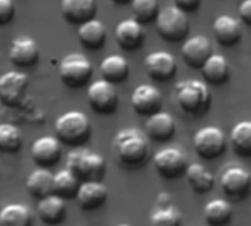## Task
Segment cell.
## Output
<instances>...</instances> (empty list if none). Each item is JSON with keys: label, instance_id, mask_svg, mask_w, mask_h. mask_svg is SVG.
<instances>
[{"label": "cell", "instance_id": "cell-3", "mask_svg": "<svg viewBox=\"0 0 251 226\" xmlns=\"http://www.w3.org/2000/svg\"><path fill=\"white\" fill-rule=\"evenodd\" d=\"M175 96L181 109L194 116L204 113L210 104L209 87L199 79H184L178 82L175 85Z\"/></svg>", "mask_w": 251, "mask_h": 226}, {"label": "cell", "instance_id": "cell-1", "mask_svg": "<svg viewBox=\"0 0 251 226\" xmlns=\"http://www.w3.org/2000/svg\"><path fill=\"white\" fill-rule=\"evenodd\" d=\"M113 151L124 168H141L149 156L146 135L138 128H125L116 134L113 140Z\"/></svg>", "mask_w": 251, "mask_h": 226}, {"label": "cell", "instance_id": "cell-30", "mask_svg": "<svg viewBox=\"0 0 251 226\" xmlns=\"http://www.w3.org/2000/svg\"><path fill=\"white\" fill-rule=\"evenodd\" d=\"M231 143L238 156H251V121H241L231 131Z\"/></svg>", "mask_w": 251, "mask_h": 226}, {"label": "cell", "instance_id": "cell-21", "mask_svg": "<svg viewBox=\"0 0 251 226\" xmlns=\"http://www.w3.org/2000/svg\"><path fill=\"white\" fill-rule=\"evenodd\" d=\"M213 32L216 40L226 47L235 46L241 40V25L240 21L229 15L218 16L213 21Z\"/></svg>", "mask_w": 251, "mask_h": 226}, {"label": "cell", "instance_id": "cell-28", "mask_svg": "<svg viewBox=\"0 0 251 226\" xmlns=\"http://www.w3.org/2000/svg\"><path fill=\"white\" fill-rule=\"evenodd\" d=\"M32 215L28 206L10 203L0 210V226H31Z\"/></svg>", "mask_w": 251, "mask_h": 226}, {"label": "cell", "instance_id": "cell-20", "mask_svg": "<svg viewBox=\"0 0 251 226\" xmlns=\"http://www.w3.org/2000/svg\"><path fill=\"white\" fill-rule=\"evenodd\" d=\"M31 154L38 165L50 166L60 157V141L51 135L40 137L31 146Z\"/></svg>", "mask_w": 251, "mask_h": 226}, {"label": "cell", "instance_id": "cell-16", "mask_svg": "<svg viewBox=\"0 0 251 226\" xmlns=\"http://www.w3.org/2000/svg\"><path fill=\"white\" fill-rule=\"evenodd\" d=\"M38 44L31 37L22 35L12 41L9 47V57L16 66H31L38 60Z\"/></svg>", "mask_w": 251, "mask_h": 226}, {"label": "cell", "instance_id": "cell-8", "mask_svg": "<svg viewBox=\"0 0 251 226\" xmlns=\"http://www.w3.org/2000/svg\"><path fill=\"white\" fill-rule=\"evenodd\" d=\"M87 99L91 109L100 115H110L118 107L116 88L106 79H97L90 84L87 90Z\"/></svg>", "mask_w": 251, "mask_h": 226}, {"label": "cell", "instance_id": "cell-5", "mask_svg": "<svg viewBox=\"0 0 251 226\" xmlns=\"http://www.w3.org/2000/svg\"><path fill=\"white\" fill-rule=\"evenodd\" d=\"M156 29L166 41L176 43L184 40L190 29L187 13L175 4L165 6L156 18Z\"/></svg>", "mask_w": 251, "mask_h": 226}, {"label": "cell", "instance_id": "cell-29", "mask_svg": "<svg viewBox=\"0 0 251 226\" xmlns=\"http://www.w3.org/2000/svg\"><path fill=\"white\" fill-rule=\"evenodd\" d=\"M232 216V206L222 199H215L204 206V219L212 226H225Z\"/></svg>", "mask_w": 251, "mask_h": 226}, {"label": "cell", "instance_id": "cell-34", "mask_svg": "<svg viewBox=\"0 0 251 226\" xmlns=\"http://www.w3.org/2000/svg\"><path fill=\"white\" fill-rule=\"evenodd\" d=\"M22 144L21 131L12 124H0V150L16 151Z\"/></svg>", "mask_w": 251, "mask_h": 226}, {"label": "cell", "instance_id": "cell-4", "mask_svg": "<svg viewBox=\"0 0 251 226\" xmlns=\"http://www.w3.org/2000/svg\"><path fill=\"white\" fill-rule=\"evenodd\" d=\"M90 119L84 112L69 110L57 118L54 122V131L57 140L69 146H79L90 137Z\"/></svg>", "mask_w": 251, "mask_h": 226}, {"label": "cell", "instance_id": "cell-32", "mask_svg": "<svg viewBox=\"0 0 251 226\" xmlns=\"http://www.w3.org/2000/svg\"><path fill=\"white\" fill-rule=\"evenodd\" d=\"M182 225V215L175 206L157 207L151 218L150 226H181Z\"/></svg>", "mask_w": 251, "mask_h": 226}, {"label": "cell", "instance_id": "cell-37", "mask_svg": "<svg viewBox=\"0 0 251 226\" xmlns=\"http://www.w3.org/2000/svg\"><path fill=\"white\" fill-rule=\"evenodd\" d=\"M240 16H241V19L246 22V24H249L251 25V0H244L241 4H240Z\"/></svg>", "mask_w": 251, "mask_h": 226}, {"label": "cell", "instance_id": "cell-38", "mask_svg": "<svg viewBox=\"0 0 251 226\" xmlns=\"http://www.w3.org/2000/svg\"><path fill=\"white\" fill-rule=\"evenodd\" d=\"M116 226H131V225H126V224H121V225H116Z\"/></svg>", "mask_w": 251, "mask_h": 226}, {"label": "cell", "instance_id": "cell-19", "mask_svg": "<svg viewBox=\"0 0 251 226\" xmlns=\"http://www.w3.org/2000/svg\"><path fill=\"white\" fill-rule=\"evenodd\" d=\"M146 134L159 143L168 141L175 134V121L168 112H157L149 116L146 122Z\"/></svg>", "mask_w": 251, "mask_h": 226}, {"label": "cell", "instance_id": "cell-17", "mask_svg": "<svg viewBox=\"0 0 251 226\" xmlns=\"http://www.w3.org/2000/svg\"><path fill=\"white\" fill-rule=\"evenodd\" d=\"M107 187L101 181H85L81 182L76 191L78 204L85 210H94L104 204L107 200Z\"/></svg>", "mask_w": 251, "mask_h": 226}, {"label": "cell", "instance_id": "cell-33", "mask_svg": "<svg viewBox=\"0 0 251 226\" xmlns=\"http://www.w3.org/2000/svg\"><path fill=\"white\" fill-rule=\"evenodd\" d=\"M134 19L141 25L149 24L159 15V3L156 0H134L131 3Z\"/></svg>", "mask_w": 251, "mask_h": 226}, {"label": "cell", "instance_id": "cell-27", "mask_svg": "<svg viewBox=\"0 0 251 226\" xmlns=\"http://www.w3.org/2000/svg\"><path fill=\"white\" fill-rule=\"evenodd\" d=\"M185 176H187V181L191 185V188L196 193H200V194H204V193L210 191L213 184H215L213 174L206 166H203L200 163L188 165Z\"/></svg>", "mask_w": 251, "mask_h": 226}, {"label": "cell", "instance_id": "cell-15", "mask_svg": "<svg viewBox=\"0 0 251 226\" xmlns=\"http://www.w3.org/2000/svg\"><path fill=\"white\" fill-rule=\"evenodd\" d=\"M115 37L118 44L128 51L137 50L141 47L143 41H144V28L143 25L135 21L134 18H128L124 19L118 24L116 29H115Z\"/></svg>", "mask_w": 251, "mask_h": 226}, {"label": "cell", "instance_id": "cell-7", "mask_svg": "<svg viewBox=\"0 0 251 226\" xmlns=\"http://www.w3.org/2000/svg\"><path fill=\"white\" fill-rule=\"evenodd\" d=\"M226 147L225 132L219 126H203L194 135V149L203 159L219 157Z\"/></svg>", "mask_w": 251, "mask_h": 226}, {"label": "cell", "instance_id": "cell-9", "mask_svg": "<svg viewBox=\"0 0 251 226\" xmlns=\"http://www.w3.org/2000/svg\"><path fill=\"white\" fill-rule=\"evenodd\" d=\"M156 171L168 179H175L187 172L188 162L185 153L178 147H166L153 157Z\"/></svg>", "mask_w": 251, "mask_h": 226}, {"label": "cell", "instance_id": "cell-26", "mask_svg": "<svg viewBox=\"0 0 251 226\" xmlns=\"http://www.w3.org/2000/svg\"><path fill=\"white\" fill-rule=\"evenodd\" d=\"M53 179L54 175L49 169L38 168L29 174L26 179V188L32 196L44 199L53 194Z\"/></svg>", "mask_w": 251, "mask_h": 226}, {"label": "cell", "instance_id": "cell-18", "mask_svg": "<svg viewBox=\"0 0 251 226\" xmlns=\"http://www.w3.org/2000/svg\"><path fill=\"white\" fill-rule=\"evenodd\" d=\"M62 15L71 24H85L94 19L97 4L94 0H63L60 4Z\"/></svg>", "mask_w": 251, "mask_h": 226}, {"label": "cell", "instance_id": "cell-11", "mask_svg": "<svg viewBox=\"0 0 251 226\" xmlns=\"http://www.w3.org/2000/svg\"><path fill=\"white\" fill-rule=\"evenodd\" d=\"M26 87L28 76L24 72L9 71L0 75V99L9 106H13L22 100Z\"/></svg>", "mask_w": 251, "mask_h": 226}, {"label": "cell", "instance_id": "cell-25", "mask_svg": "<svg viewBox=\"0 0 251 226\" xmlns=\"http://www.w3.org/2000/svg\"><path fill=\"white\" fill-rule=\"evenodd\" d=\"M78 38L87 49H100L106 41L104 24L99 19H91L78 28Z\"/></svg>", "mask_w": 251, "mask_h": 226}, {"label": "cell", "instance_id": "cell-13", "mask_svg": "<svg viewBox=\"0 0 251 226\" xmlns=\"http://www.w3.org/2000/svg\"><path fill=\"white\" fill-rule=\"evenodd\" d=\"M221 185L229 197L243 199L249 194L251 188L250 172L240 166L228 168L221 176Z\"/></svg>", "mask_w": 251, "mask_h": 226}, {"label": "cell", "instance_id": "cell-31", "mask_svg": "<svg viewBox=\"0 0 251 226\" xmlns=\"http://www.w3.org/2000/svg\"><path fill=\"white\" fill-rule=\"evenodd\" d=\"M79 185H81V181L74 172H71L69 169H62L57 174H54L53 194H56L62 199L72 197V196H76Z\"/></svg>", "mask_w": 251, "mask_h": 226}, {"label": "cell", "instance_id": "cell-6", "mask_svg": "<svg viewBox=\"0 0 251 226\" xmlns=\"http://www.w3.org/2000/svg\"><path fill=\"white\" fill-rule=\"evenodd\" d=\"M93 74V65L87 56L81 53L66 54L59 65V76L65 85L71 88H79L85 85Z\"/></svg>", "mask_w": 251, "mask_h": 226}, {"label": "cell", "instance_id": "cell-12", "mask_svg": "<svg viewBox=\"0 0 251 226\" xmlns=\"http://www.w3.org/2000/svg\"><path fill=\"white\" fill-rule=\"evenodd\" d=\"M181 53H182V59L184 62L191 66V68H203V65L207 62V59L213 54L212 53V44H210V40L206 37V35H194V37H190L182 49H181Z\"/></svg>", "mask_w": 251, "mask_h": 226}, {"label": "cell", "instance_id": "cell-14", "mask_svg": "<svg viewBox=\"0 0 251 226\" xmlns=\"http://www.w3.org/2000/svg\"><path fill=\"white\" fill-rule=\"evenodd\" d=\"M146 71L156 81H168L176 72V60L169 51H153L144 60Z\"/></svg>", "mask_w": 251, "mask_h": 226}, {"label": "cell", "instance_id": "cell-24", "mask_svg": "<svg viewBox=\"0 0 251 226\" xmlns=\"http://www.w3.org/2000/svg\"><path fill=\"white\" fill-rule=\"evenodd\" d=\"M100 72L103 79L115 84L122 82L129 74V65L126 59L121 54H109L100 63Z\"/></svg>", "mask_w": 251, "mask_h": 226}, {"label": "cell", "instance_id": "cell-23", "mask_svg": "<svg viewBox=\"0 0 251 226\" xmlns=\"http://www.w3.org/2000/svg\"><path fill=\"white\" fill-rule=\"evenodd\" d=\"M204 79L213 85H221L229 78V63L224 54L213 53L201 68Z\"/></svg>", "mask_w": 251, "mask_h": 226}, {"label": "cell", "instance_id": "cell-2", "mask_svg": "<svg viewBox=\"0 0 251 226\" xmlns=\"http://www.w3.org/2000/svg\"><path fill=\"white\" fill-rule=\"evenodd\" d=\"M66 165L79 181H100L106 172V160L101 154L88 149H75L66 157Z\"/></svg>", "mask_w": 251, "mask_h": 226}, {"label": "cell", "instance_id": "cell-36", "mask_svg": "<svg viewBox=\"0 0 251 226\" xmlns=\"http://www.w3.org/2000/svg\"><path fill=\"white\" fill-rule=\"evenodd\" d=\"M175 6H178L182 12L187 13V12H194L200 6V1L199 0H176Z\"/></svg>", "mask_w": 251, "mask_h": 226}, {"label": "cell", "instance_id": "cell-35", "mask_svg": "<svg viewBox=\"0 0 251 226\" xmlns=\"http://www.w3.org/2000/svg\"><path fill=\"white\" fill-rule=\"evenodd\" d=\"M15 15V4L12 0H0V25L12 21Z\"/></svg>", "mask_w": 251, "mask_h": 226}, {"label": "cell", "instance_id": "cell-10", "mask_svg": "<svg viewBox=\"0 0 251 226\" xmlns=\"http://www.w3.org/2000/svg\"><path fill=\"white\" fill-rule=\"evenodd\" d=\"M131 104L134 110L140 115L151 116L160 112L162 107V94L160 91L150 84L138 85L131 94Z\"/></svg>", "mask_w": 251, "mask_h": 226}, {"label": "cell", "instance_id": "cell-22", "mask_svg": "<svg viewBox=\"0 0 251 226\" xmlns=\"http://www.w3.org/2000/svg\"><path fill=\"white\" fill-rule=\"evenodd\" d=\"M65 210H66L65 200L56 194H51V196L41 199L38 206H37L38 218L47 225L59 224L65 216Z\"/></svg>", "mask_w": 251, "mask_h": 226}]
</instances>
